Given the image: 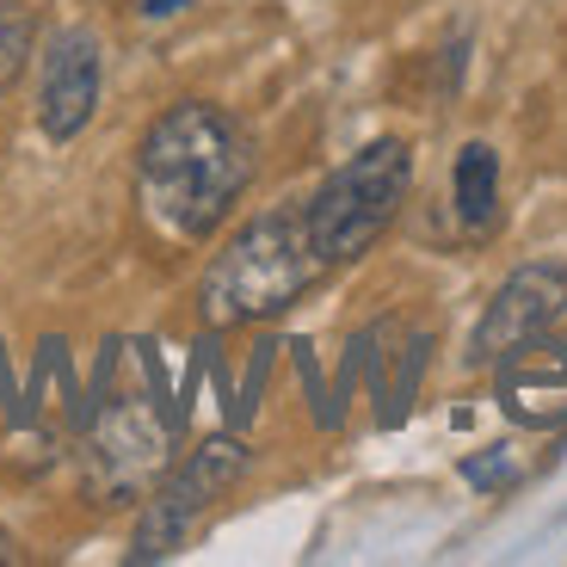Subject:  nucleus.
<instances>
[{
  "instance_id": "nucleus-1",
  "label": "nucleus",
  "mask_w": 567,
  "mask_h": 567,
  "mask_svg": "<svg viewBox=\"0 0 567 567\" xmlns=\"http://www.w3.org/2000/svg\"><path fill=\"white\" fill-rule=\"evenodd\" d=\"M254 179V142L223 105L179 100L148 124L136 148V192L142 210L167 228L173 241H204L216 235L235 198Z\"/></svg>"
},
{
  "instance_id": "nucleus-2",
  "label": "nucleus",
  "mask_w": 567,
  "mask_h": 567,
  "mask_svg": "<svg viewBox=\"0 0 567 567\" xmlns=\"http://www.w3.org/2000/svg\"><path fill=\"white\" fill-rule=\"evenodd\" d=\"M315 278H321V254L309 241V223L297 210H271L247 223L204 271V315L210 327L266 321L290 309Z\"/></svg>"
},
{
  "instance_id": "nucleus-3",
  "label": "nucleus",
  "mask_w": 567,
  "mask_h": 567,
  "mask_svg": "<svg viewBox=\"0 0 567 567\" xmlns=\"http://www.w3.org/2000/svg\"><path fill=\"white\" fill-rule=\"evenodd\" d=\"M408 179H413V155H408V142H395V136L370 142L340 173H327V185L302 210L321 266H346V259L370 254L377 235L395 223L401 198H408Z\"/></svg>"
},
{
  "instance_id": "nucleus-4",
  "label": "nucleus",
  "mask_w": 567,
  "mask_h": 567,
  "mask_svg": "<svg viewBox=\"0 0 567 567\" xmlns=\"http://www.w3.org/2000/svg\"><path fill=\"white\" fill-rule=\"evenodd\" d=\"M155 358L142 346H112L105 358V383L100 401H93V432H86V451H93V468L100 482L130 494V487L148 475V468L167 456L173 420L155 408Z\"/></svg>"
},
{
  "instance_id": "nucleus-5",
  "label": "nucleus",
  "mask_w": 567,
  "mask_h": 567,
  "mask_svg": "<svg viewBox=\"0 0 567 567\" xmlns=\"http://www.w3.org/2000/svg\"><path fill=\"white\" fill-rule=\"evenodd\" d=\"M241 468H247V451L235 439L198 444V451L185 456L167 482L155 487V499H148V512H142V525H136V549H130V561H167V555H179L185 537L198 530V518L228 494V487H235Z\"/></svg>"
},
{
  "instance_id": "nucleus-6",
  "label": "nucleus",
  "mask_w": 567,
  "mask_h": 567,
  "mask_svg": "<svg viewBox=\"0 0 567 567\" xmlns=\"http://www.w3.org/2000/svg\"><path fill=\"white\" fill-rule=\"evenodd\" d=\"M567 315V271L561 266H518L494 290L475 340H468V364H499L518 346L543 340L555 321Z\"/></svg>"
},
{
  "instance_id": "nucleus-7",
  "label": "nucleus",
  "mask_w": 567,
  "mask_h": 567,
  "mask_svg": "<svg viewBox=\"0 0 567 567\" xmlns=\"http://www.w3.org/2000/svg\"><path fill=\"white\" fill-rule=\"evenodd\" d=\"M105 81V50L86 25H62L43 43V74H38V124L50 142H69L86 130L93 105H100Z\"/></svg>"
},
{
  "instance_id": "nucleus-8",
  "label": "nucleus",
  "mask_w": 567,
  "mask_h": 567,
  "mask_svg": "<svg viewBox=\"0 0 567 567\" xmlns=\"http://www.w3.org/2000/svg\"><path fill=\"white\" fill-rule=\"evenodd\" d=\"M506 377H499V395H506V413H518L525 425H549L567 413V358L555 346H518L512 358H499Z\"/></svg>"
},
{
  "instance_id": "nucleus-9",
  "label": "nucleus",
  "mask_w": 567,
  "mask_h": 567,
  "mask_svg": "<svg viewBox=\"0 0 567 567\" xmlns=\"http://www.w3.org/2000/svg\"><path fill=\"white\" fill-rule=\"evenodd\" d=\"M456 216H463L468 235H487L499 223V155L487 142H468L463 155H456Z\"/></svg>"
},
{
  "instance_id": "nucleus-10",
  "label": "nucleus",
  "mask_w": 567,
  "mask_h": 567,
  "mask_svg": "<svg viewBox=\"0 0 567 567\" xmlns=\"http://www.w3.org/2000/svg\"><path fill=\"white\" fill-rule=\"evenodd\" d=\"M31 43H38V19H31V7H19V0H0V93H7L19 74H25Z\"/></svg>"
},
{
  "instance_id": "nucleus-11",
  "label": "nucleus",
  "mask_w": 567,
  "mask_h": 567,
  "mask_svg": "<svg viewBox=\"0 0 567 567\" xmlns=\"http://www.w3.org/2000/svg\"><path fill=\"white\" fill-rule=\"evenodd\" d=\"M463 475H468V482H475V487H499V482H512L518 468H506V463H499V456H494V463H468Z\"/></svg>"
},
{
  "instance_id": "nucleus-12",
  "label": "nucleus",
  "mask_w": 567,
  "mask_h": 567,
  "mask_svg": "<svg viewBox=\"0 0 567 567\" xmlns=\"http://www.w3.org/2000/svg\"><path fill=\"white\" fill-rule=\"evenodd\" d=\"M185 0H142V13H155V19H167V13H179Z\"/></svg>"
}]
</instances>
